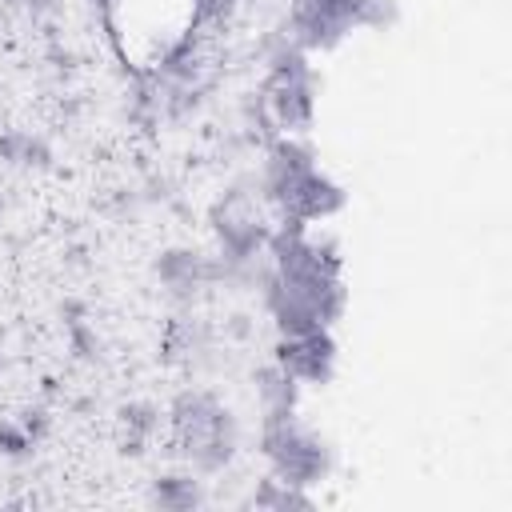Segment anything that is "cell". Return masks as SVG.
I'll list each match as a JSON object with an SVG mask.
<instances>
[{
	"mask_svg": "<svg viewBox=\"0 0 512 512\" xmlns=\"http://www.w3.org/2000/svg\"><path fill=\"white\" fill-rule=\"evenodd\" d=\"M24 8H28L36 20H44V16H56V12L64 8V0H24Z\"/></svg>",
	"mask_w": 512,
	"mask_h": 512,
	"instance_id": "15",
	"label": "cell"
},
{
	"mask_svg": "<svg viewBox=\"0 0 512 512\" xmlns=\"http://www.w3.org/2000/svg\"><path fill=\"white\" fill-rule=\"evenodd\" d=\"M224 332H228L232 340H248V336H252V320H248V316H232V320L224 324Z\"/></svg>",
	"mask_w": 512,
	"mask_h": 512,
	"instance_id": "16",
	"label": "cell"
},
{
	"mask_svg": "<svg viewBox=\"0 0 512 512\" xmlns=\"http://www.w3.org/2000/svg\"><path fill=\"white\" fill-rule=\"evenodd\" d=\"M60 316H64V328H68V324H80V320H88V304H84L80 296H64Z\"/></svg>",
	"mask_w": 512,
	"mask_h": 512,
	"instance_id": "14",
	"label": "cell"
},
{
	"mask_svg": "<svg viewBox=\"0 0 512 512\" xmlns=\"http://www.w3.org/2000/svg\"><path fill=\"white\" fill-rule=\"evenodd\" d=\"M276 364L292 380L324 384L332 376V364H336V344H332L328 328H316L308 336H284L280 348H276Z\"/></svg>",
	"mask_w": 512,
	"mask_h": 512,
	"instance_id": "1",
	"label": "cell"
},
{
	"mask_svg": "<svg viewBox=\"0 0 512 512\" xmlns=\"http://www.w3.org/2000/svg\"><path fill=\"white\" fill-rule=\"evenodd\" d=\"M312 88L316 84H268V116L280 128H304L312 120Z\"/></svg>",
	"mask_w": 512,
	"mask_h": 512,
	"instance_id": "3",
	"label": "cell"
},
{
	"mask_svg": "<svg viewBox=\"0 0 512 512\" xmlns=\"http://www.w3.org/2000/svg\"><path fill=\"white\" fill-rule=\"evenodd\" d=\"M256 388L264 396L268 408H292L296 404V380L276 364V368H260L256 372Z\"/></svg>",
	"mask_w": 512,
	"mask_h": 512,
	"instance_id": "7",
	"label": "cell"
},
{
	"mask_svg": "<svg viewBox=\"0 0 512 512\" xmlns=\"http://www.w3.org/2000/svg\"><path fill=\"white\" fill-rule=\"evenodd\" d=\"M36 452V440L20 428V420L12 424V420H0V456H8V460H28Z\"/></svg>",
	"mask_w": 512,
	"mask_h": 512,
	"instance_id": "10",
	"label": "cell"
},
{
	"mask_svg": "<svg viewBox=\"0 0 512 512\" xmlns=\"http://www.w3.org/2000/svg\"><path fill=\"white\" fill-rule=\"evenodd\" d=\"M340 204H344V192H340L328 176H320L316 168H312V172H304V176L288 188V196L280 200L284 220H296V224H304V220H320V216H332Z\"/></svg>",
	"mask_w": 512,
	"mask_h": 512,
	"instance_id": "2",
	"label": "cell"
},
{
	"mask_svg": "<svg viewBox=\"0 0 512 512\" xmlns=\"http://www.w3.org/2000/svg\"><path fill=\"white\" fill-rule=\"evenodd\" d=\"M20 428L40 444V440L52 432V416H48V408H28V412L20 416Z\"/></svg>",
	"mask_w": 512,
	"mask_h": 512,
	"instance_id": "12",
	"label": "cell"
},
{
	"mask_svg": "<svg viewBox=\"0 0 512 512\" xmlns=\"http://www.w3.org/2000/svg\"><path fill=\"white\" fill-rule=\"evenodd\" d=\"M0 160L16 168H52V144L40 132L8 128L0 132Z\"/></svg>",
	"mask_w": 512,
	"mask_h": 512,
	"instance_id": "4",
	"label": "cell"
},
{
	"mask_svg": "<svg viewBox=\"0 0 512 512\" xmlns=\"http://www.w3.org/2000/svg\"><path fill=\"white\" fill-rule=\"evenodd\" d=\"M16 4H24V0H0V8H16Z\"/></svg>",
	"mask_w": 512,
	"mask_h": 512,
	"instance_id": "17",
	"label": "cell"
},
{
	"mask_svg": "<svg viewBox=\"0 0 512 512\" xmlns=\"http://www.w3.org/2000/svg\"><path fill=\"white\" fill-rule=\"evenodd\" d=\"M48 60H52V68H56V72H64V76L76 68V52H72V48H64L60 40H52V44H48Z\"/></svg>",
	"mask_w": 512,
	"mask_h": 512,
	"instance_id": "13",
	"label": "cell"
},
{
	"mask_svg": "<svg viewBox=\"0 0 512 512\" xmlns=\"http://www.w3.org/2000/svg\"><path fill=\"white\" fill-rule=\"evenodd\" d=\"M236 12V0H192V20L196 24H224Z\"/></svg>",
	"mask_w": 512,
	"mask_h": 512,
	"instance_id": "11",
	"label": "cell"
},
{
	"mask_svg": "<svg viewBox=\"0 0 512 512\" xmlns=\"http://www.w3.org/2000/svg\"><path fill=\"white\" fill-rule=\"evenodd\" d=\"M152 504L172 508V512H188L204 504V488L192 476H156L152 480Z\"/></svg>",
	"mask_w": 512,
	"mask_h": 512,
	"instance_id": "6",
	"label": "cell"
},
{
	"mask_svg": "<svg viewBox=\"0 0 512 512\" xmlns=\"http://www.w3.org/2000/svg\"><path fill=\"white\" fill-rule=\"evenodd\" d=\"M216 408H220V400H216V392H208V388H184V392H176V400H172L176 436H180V432H192V428H204Z\"/></svg>",
	"mask_w": 512,
	"mask_h": 512,
	"instance_id": "5",
	"label": "cell"
},
{
	"mask_svg": "<svg viewBox=\"0 0 512 512\" xmlns=\"http://www.w3.org/2000/svg\"><path fill=\"white\" fill-rule=\"evenodd\" d=\"M0 28H4V8H0Z\"/></svg>",
	"mask_w": 512,
	"mask_h": 512,
	"instance_id": "18",
	"label": "cell"
},
{
	"mask_svg": "<svg viewBox=\"0 0 512 512\" xmlns=\"http://www.w3.org/2000/svg\"><path fill=\"white\" fill-rule=\"evenodd\" d=\"M120 420H124V432H128V436L152 440L156 428H160V408H156L152 400H132V404L120 408Z\"/></svg>",
	"mask_w": 512,
	"mask_h": 512,
	"instance_id": "8",
	"label": "cell"
},
{
	"mask_svg": "<svg viewBox=\"0 0 512 512\" xmlns=\"http://www.w3.org/2000/svg\"><path fill=\"white\" fill-rule=\"evenodd\" d=\"M68 348H72V356L84 360V364H100V360H104V340H100V332H96L88 320L68 324Z\"/></svg>",
	"mask_w": 512,
	"mask_h": 512,
	"instance_id": "9",
	"label": "cell"
}]
</instances>
